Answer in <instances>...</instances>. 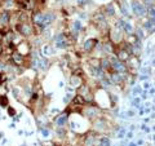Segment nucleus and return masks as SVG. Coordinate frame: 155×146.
Returning a JSON list of instances; mask_svg holds the SVG:
<instances>
[{"mask_svg":"<svg viewBox=\"0 0 155 146\" xmlns=\"http://www.w3.org/2000/svg\"><path fill=\"white\" fill-rule=\"evenodd\" d=\"M132 7H133V10H134L136 14H138V16H144L145 14V8L138 1H133L132 3Z\"/></svg>","mask_w":155,"mask_h":146,"instance_id":"obj_1","label":"nucleus"},{"mask_svg":"<svg viewBox=\"0 0 155 146\" xmlns=\"http://www.w3.org/2000/svg\"><path fill=\"white\" fill-rule=\"evenodd\" d=\"M56 40H58V41L56 43L58 48H65V47L67 45V39L65 37V35H62V34H61V35H58V37H57Z\"/></svg>","mask_w":155,"mask_h":146,"instance_id":"obj_2","label":"nucleus"},{"mask_svg":"<svg viewBox=\"0 0 155 146\" xmlns=\"http://www.w3.org/2000/svg\"><path fill=\"white\" fill-rule=\"evenodd\" d=\"M70 83L74 85V87H80L81 84H83V80H81V78H80V75H73L71 76V80H70Z\"/></svg>","mask_w":155,"mask_h":146,"instance_id":"obj_3","label":"nucleus"},{"mask_svg":"<svg viewBox=\"0 0 155 146\" xmlns=\"http://www.w3.org/2000/svg\"><path fill=\"white\" fill-rule=\"evenodd\" d=\"M96 41H97L96 39H89V40H87L85 44H84V49H85V50H92V48L96 47V44H97Z\"/></svg>","mask_w":155,"mask_h":146,"instance_id":"obj_4","label":"nucleus"},{"mask_svg":"<svg viewBox=\"0 0 155 146\" xmlns=\"http://www.w3.org/2000/svg\"><path fill=\"white\" fill-rule=\"evenodd\" d=\"M13 61H14L17 65H22V64H23V56L20 54L18 52H13Z\"/></svg>","mask_w":155,"mask_h":146,"instance_id":"obj_5","label":"nucleus"},{"mask_svg":"<svg viewBox=\"0 0 155 146\" xmlns=\"http://www.w3.org/2000/svg\"><path fill=\"white\" fill-rule=\"evenodd\" d=\"M66 120H67V116H66V115H62V116H60V118L57 119V124H58V125H63V124L66 123Z\"/></svg>","mask_w":155,"mask_h":146,"instance_id":"obj_6","label":"nucleus"},{"mask_svg":"<svg viewBox=\"0 0 155 146\" xmlns=\"http://www.w3.org/2000/svg\"><path fill=\"white\" fill-rule=\"evenodd\" d=\"M7 104H8L7 97H1V106H7Z\"/></svg>","mask_w":155,"mask_h":146,"instance_id":"obj_7","label":"nucleus"},{"mask_svg":"<svg viewBox=\"0 0 155 146\" xmlns=\"http://www.w3.org/2000/svg\"><path fill=\"white\" fill-rule=\"evenodd\" d=\"M153 3H154V0H146V4H147V5H149V4L153 5Z\"/></svg>","mask_w":155,"mask_h":146,"instance_id":"obj_8","label":"nucleus"}]
</instances>
